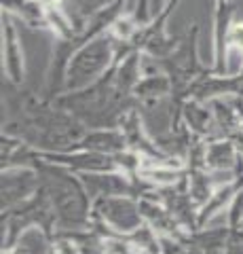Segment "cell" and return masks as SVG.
Returning <instances> with one entry per match:
<instances>
[{"label": "cell", "mask_w": 243, "mask_h": 254, "mask_svg": "<svg viewBox=\"0 0 243 254\" xmlns=\"http://www.w3.org/2000/svg\"><path fill=\"white\" fill-rule=\"evenodd\" d=\"M2 64L4 72L15 85L23 81V51L19 43V34L11 23L9 15H2Z\"/></svg>", "instance_id": "cell-5"}, {"label": "cell", "mask_w": 243, "mask_h": 254, "mask_svg": "<svg viewBox=\"0 0 243 254\" xmlns=\"http://www.w3.org/2000/svg\"><path fill=\"white\" fill-rule=\"evenodd\" d=\"M114 60V36L99 34L91 38L89 43L76 47V51L70 55L64 72V87L68 93L83 91L87 87L96 85L101 74Z\"/></svg>", "instance_id": "cell-2"}, {"label": "cell", "mask_w": 243, "mask_h": 254, "mask_svg": "<svg viewBox=\"0 0 243 254\" xmlns=\"http://www.w3.org/2000/svg\"><path fill=\"white\" fill-rule=\"evenodd\" d=\"M41 174L23 168V165H11L2 172V212L17 208L19 203L30 201L41 190Z\"/></svg>", "instance_id": "cell-4"}, {"label": "cell", "mask_w": 243, "mask_h": 254, "mask_svg": "<svg viewBox=\"0 0 243 254\" xmlns=\"http://www.w3.org/2000/svg\"><path fill=\"white\" fill-rule=\"evenodd\" d=\"M93 220L97 227H108L112 235H131L144 225L140 201H133L125 195L99 197L93 201Z\"/></svg>", "instance_id": "cell-3"}, {"label": "cell", "mask_w": 243, "mask_h": 254, "mask_svg": "<svg viewBox=\"0 0 243 254\" xmlns=\"http://www.w3.org/2000/svg\"><path fill=\"white\" fill-rule=\"evenodd\" d=\"M125 146H127V140H125L123 131L116 129H96L91 133H85L83 140L72 148V150H93V153H104V155H116L123 153Z\"/></svg>", "instance_id": "cell-7"}, {"label": "cell", "mask_w": 243, "mask_h": 254, "mask_svg": "<svg viewBox=\"0 0 243 254\" xmlns=\"http://www.w3.org/2000/svg\"><path fill=\"white\" fill-rule=\"evenodd\" d=\"M78 178H81L85 189H87L91 199L125 195L129 190V182L116 172H87V174H81Z\"/></svg>", "instance_id": "cell-6"}, {"label": "cell", "mask_w": 243, "mask_h": 254, "mask_svg": "<svg viewBox=\"0 0 243 254\" xmlns=\"http://www.w3.org/2000/svg\"><path fill=\"white\" fill-rule=\"evenodd\" d=\"M205 161L203 168L207 172H235V165L239 163V150L231 140H216L209 142L203 148Z\"/></svg>", "instance_id": "cell-8"}, {"label": "cell", "mask_w": 243, "mask_h": 254, "mask_svg": "<svg viewBox=\"0 0 243 254\" xmlns=\"http://www.w3.org/2000/svg\"><path fill=\"white\" fill-rule=\"evenodd\" d=\"M169 89V78L165 74H156V76H144L138 83L136 91L140 98L144 100H159L161 95H165Z\"/></svg>", "instance_id": "cell-10"}, {"label": "cell", "mask_w": 243, "mask_h": 254, "mask_svg": "<svg viewBox=\"0 0 243 254\" xmlns=\"http://www.w3.org/2000/svg\"><path fill=\"white\" fill-rule=\"evenodd\" d=\"M209 108L211 106H203L201 102H188L184 106V117H186V121L191 125L193 131L205 136V133H209L218 125L214 110H209Z\"/></svg>", "instance_id": "cell-9"}, {"label": "cell", "mask_w": 243, "mask_h": 254, "mask_svg": "<svg viewBox=\"0 0 243 254\" xmlns=\"http://www.w3.org/2000/svg\"><path fill=\"white\" fill-rule=\"evenodd\" d=\"M226 45H233L243 51V23H237V26L231 28L229 36H226Z\"/></svg>", "instance_id": "cell-11"}, {"label": "cell", "mask_w": 243, "mask_h": 254, "mask_svg": "<svg viewBox=\"0 0 243 254\" xmlns=\"http://www.w3.org/2000/svg\"><path fill=\"white\" fill-rule=\"evenodd\" d=\"M38 174L43 178L41 189L47 193L53 205V212H55V227L64 229V231L87 229L91 197L81 178L72 176L68 168H61V165L49 161H38Z\"/></svg>", "instance_id": "cell-1"}]
</instances>
